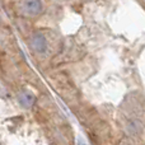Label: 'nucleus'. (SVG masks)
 Instances as JSON below:
<instances>
[{
    "instance_id": "obj_3",
    "label": "nucleus",
    "mask_w": 145,
    "mask_h": 145,
    "mask_svg": "<svg viewBox=\"0 0 145 145\" xmlns=\"http://www.w3.org/2000/svg\"><path fill=\"white\" fill-rule=\"evenodd\" d=\"M18 101H19V103H20V106H22V107L29 108V107H32V106L35 105L36 97H35V94H33V93L24 90V92H22L19 94V98H18Z\"/></svg>"
},
{
    "instance_id": "obj_4",
    "label": "nucleus",
    "mask_w": 145,
    "mask_h": 145,
    "mask_svg": "<svg viewBox=\"0 0 145 145\" xmlns=\"http://www.w3.org/2000/svg\"><path fill=\"white\" fill-rule=\"evenodd\" d=\"M126 130H127V133L131 134V135H136V134H139L141 131V123L139 122L138 120H131L130 122H129Z\"/></svg>"
},
{
    "instance_id": "obj_1",
    "label": "nucleus",
    "mask_w": 145,
    "mask_h": 145,
    "mask_svg": "<svg viewBox=\"0 0 145 145\" xmlns=\"http://www.w3.org/2000/svg\"><path fill=\"white\" fill-rule=\"evenodd\" d=\"M23 13L31 17L40 15L43 10V5L41 0H24L22 4Z\"/></svg>"
},
{
    "instance_id": "obj_2",
    "label": "nucleus",
    "mask_w": 145,
    "mask_h": 145,
    "mask_svg": "<svg viewBox=\"0 0 145 145\" xmlns=\"http://www.w3.org/2000/svg\"><path fill=\"white\" fill-rule=\"evenodd\" d=\"M31 45L40 54H43L47 50V41H46L45 36L41 35V33H35V35L32 36V38H31Z\"/></svg>"
}]
</instances>
